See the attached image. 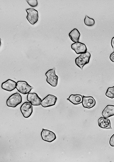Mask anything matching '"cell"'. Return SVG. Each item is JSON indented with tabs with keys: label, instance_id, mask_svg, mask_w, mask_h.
<instances>
[{
	"label": "cell",
	"instance_id": "6da1fadb",
	"mask_svg": "<svg viewBox=\"0 0 114 162\" xmlns=\"http://www.w3.org/2000/svg\"><path fill=\"white\" fill-rule=\"evenodd\" d=\"M22 102V97L18 92L13 94L11 95L6 101L7 105L9 107L14 108L20 104Z\"/></svg>",
	"mask_w": 114,
	"mask_h": 162
},
{
	"label": "cell",
	"instance_id": "7a4b0ae2",
	"mask_svg": "<svg viewBox=\"0 0 114 162\" xmlns=\"http://www.w3.org/2000/svg\"><path fill=\"white\" fill-rule=\"evenodd\" d=\"M91 56L90 54L88 52L81 54L75 59V62L76 64L81 70H82L83 66L89 63Z\"/></svg>",
	"mask_w": 114,
	"mask_h": 162
},
{
	"label": "cell",
	"instance_id": "3957f363",
	"mask_svg": "<svg viewBox=\"0 0 114 162\" xmlns=\"http://www.w3.org/2000/svg\"><path fill=\"white\" fill-rule=\"evenodd\" d=\"M55 68H54L48 71L46 73L47 77V82L53 87H56L57 85L58 77L56 75Z\"/></svg>",
	"mask_w": 114,
	"mask_h": 162
},
{
	"label": "cell",
	"instance_id": "277c9868",
	"mask_svg": "<svg viewBox=\"0 0 114 162\" xmlns=\"http://www.w3.org/2000/svg\"><path fill=\"white\" fill-rule=\"evenodd\" d=\"M16 88L20 92L26 95L29 93L33 87L26 81H19L17 82Z\"/></svg>",
	"mask_w": 114,
	"mask_h": 162
},
{
	"label": "cell",
	"instance_id": "5b68a950",
	"mask_svg": "<svg viewBox=\"0 0 114 162\" xmlns=\"http://www.w3.org/2000/svg\"><path fill=\"white\" fill-rule=\"evenodd\" d=\"M26 10L27 13L26 16L27 19L31 24L34 25L38 21L39 16L38 11L32 8L27 9Z\"/></svg>",
	"mask_w": 114,
	"mask_h": 162
},
{
	"label": "cell",
	"instance_id": "8992f818",
	"mask_svg": "<svg viewBox=\"0 0 114 162\" xmlns=\"http://www.w3.org/2000/svg\"><path fill=\"white\" fill-rule=\"evenodd\" d=\"M20 110L24 118H28L31 116L33 112L32 105L29 102H26L21 105Z\"/></svg>",
	"mask_w": 114,
	"mask_h": 162
},
{
	"label": "cell",
	"instance_id": "52a82bcc",
	"mask_svg": "<svg viewBox=\"0 0 114 162\" xmlns=\"http://www.w3.org/2000/svg\"><path fill=\"white\" fill-rule=\"evenodd\" d=\"M57 98L56 96L51 95H48L42 100L41 105L44 107H47L54 105Z\"/></svg>",
	"mask_w": 114,
	"mask_h": 162
},
{
	"label": "cell",
	"instance_id": "ba28073f",
	"mask_svg": "<svg viewBox=\"0 0 114 162\" xmlns=\"http://www.w3.org/2000/svg\"><path fill=\"white\" fill-rule=\"evenodd\" d=\"M41 135L43 140L49 142H52L56 138V135L54 132L44 129H42Z\"/></svg>",
	"mask_w": 114,
	"mask_h": 162
},
{
	"label": "cell",
	"instance_id": "9c48e42d",
	"mask_svg": "<svg viewBox=\"0 0 114 162\" xmlns=\"http://www.w3.org/2000/svg\"><path fill=\"white\" fill-rule=\"evenodd\" d=\"M27 100L32 105L39 106L41 104V99L35 93H29L27 96Z\"/></svg>",
	"mask_w": 114,
	"mask_h": 162
},
{
	"label": "cell",
	"instance_id": "30bf717a",
	"mask_svg": "<svg viewBox=\"0 0 114 162\" xmlns=\"http://www.w3.org/2000/svg\"><path fill=\"white\" fill-rule=\"evenodd\" d=\"M71 47V49L77 54L85 53L87 52V50L85 45L79 42L72 44Z\"/></svg>",
	"mask_w": 114,
	"mask_h": 162
},
{
	"label": "cell",
	"instance_id": "8fae6325",
	"mask_svg": "<svg viewBox=\"0 0 114 162\" xmlns=\"http://www.w3.org/2000/svg\"><path fill=\"white\" fill-rule=\"evenodd\" d=\"M17 83L10 79H8L3 82L1 85L2 88L6 91H11L14 90L16 88Z\"/></svg>",
	"mask_w": 114,
	"mask_h": 162
},
{
	"label": "cell",
	"instance_id": "7c38bea8",
	"mask_svg": "<svg viewBox=\"0 0 114 162\" xmlns=\"http://www.w3.org/2000/svg\"><path fill=\"white\" fill-rule=\"evenodd\" d=\"M82 103L84 107L90 109L92 108L95 105L96 101L92 97H85L83 96Z\"/></svg>",
	"mask_w": 114,
	"mask_h": 162
},
{
	"label": "cell",
	"instance_id": "4fadbf2b",
	"mask_svg": "<svg viewBox=\"0 0 114 162\" xmlns=\"http://www.w3.org/2000/svg\"><path fill=\"white\" fill-rule=\"evenodd\" d=\"M99 126L102 128L106 129H112L110 120L104 117H101L98 120Z\"/></svg>",
	"mask_w": 114,
	"mask_h": 162
},
{
	"label": "cell",
	"instance_id": "5bb4252c",
	"mask_svg": "<svg viewBox=\"0 0 114 162\" xmlns=\"http://www.w3.org/2000/svg\"><path fill=\"white\" fill-rule=\"evenodd\" d=\"M102 115L104 117L106 118L114 115V105H107L103 111Z\"/></svg>",
	"mask_w": 114,
	"mask_h": 162
},
{
	"label": "cell",
	"instance_id": "9a60e30c",
	"mask_svg": "<svg viewBox=\"0 0 114 162\" xmlns=\"http://www.w3.org/2000/svg\"><path fill=\"white\" fill-rule=\"evenodd\" d=\"M67 100L74 105H78L82 102L83 97L80 95L72 94L67 99Z\"/></svg>",
	"mask_w": 114,
	"mask_h": 162
},
{
	"label": "cell",
	"instance_id": "2e32d148",
	"mask_svg": "<svg viewBox=\"0 0 114 162\" xmlns=\"http://www.w3.org/2000/svg\"><path fill=\"white\" fill-rule=\"evenodd\" d=\"M69 37L73 42L76 43L79 41L80 34L78 30L74 28L69 34Z\"/></svg>",
	"mask_w": 114,
	"mask_h": 162
},
{
	"label": "cell",
	"instance_id": "e0dca14e",
	"mask_svg": "<svg viewBox=\"0 0 114 162\" xmlns=\"http://www.w3.org/2000/svg\"><path fill=\"white\" fill-rule=\"evenodd\" d=\"M84 22L85 24L88 27H92L95 24L94 20L92 18H90L87 15H86L84 19Z\"/></svg>",
	"mask_w": 114,
	"mask_h": 162
},
{
	"label": "cell",
	"instance_id": "ac0fdd59",
	"mask_svg": "<svg viewBox=\"0 0 114 162\" xmlns=\"http://www.w3.org/2000/svg\"><path fill=\"white\" fill-rule=\"evenodd\" d=\"M105 95L111 99L114 98V86L108 88L105 93Z\"/></svg>",
	"mask_w": 114,
	"mask_h": 162
},
{
	"label": "cell",
	"instance_id": "d6986e66",
	"mask_svg": "<svg viewBox=\"0 0 114 162\" xmlns=\"http://www.w3.org/2000/svg\"><path fill=\"white\" fill-rule=\"evenodd\" d=\"M29 5L32 7H35L37 6L38 5L37 0H26Z\"/></svg>",
	"mask_w": 114,
	"mask_h": 162
},
{
	"label": "cell",
	"instance_id": "ffe728a7",
	"mask_svg": "<svg viewBox=\"0 0 114 162\" xmlns=\"http://www.w3.org/2000/svg\"><path fill=\"white\" fill-rule=\"evenodd\" d=\"M109 144L111 146L114 147V134L111 136L110 138Z\"/></svg>",
	"mask_w": 114,
	"mask_h": 162
},
{
	"label": "cell",
	"instance_id": "44dd1931",
	"mask_svg": "<svg viewBox=\"0 0 114 162\" xmlns=\"http://www.w3.org/2000/svg\"><path fill=\"white\" fill-rule=\"evenodd\" d=\"M109 58L112 62H114V51L110 55Z\"/></svg>",
	"mask_w": 114,
	"mask_h": 162
},
{
	"label": "cell",
	"instance_id": "7402d4cb",
	"mask_svg": "<svg viewBox=\"0 0 114 162\" xmlns=\"http://www.w3.org/2000/svg\"><path fill=\"white\" fill-rule=\"evenodd\" d=\"M111 45L112 48L113 50H114V37H113L111 39Z\"/></svg>",
	"mask_w": 114,
	"mask_h": 162
}]
</instances>
